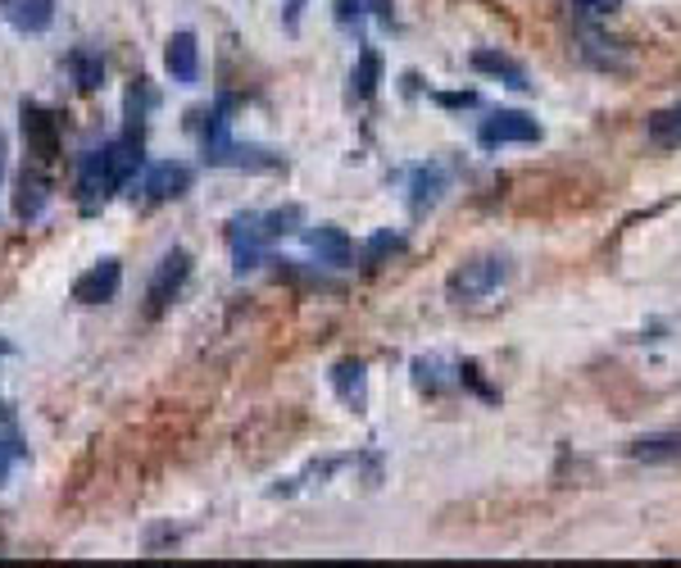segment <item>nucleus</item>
I'll return each mask as SVG.
<instances>
[{
  "label": "nucleus",
  "mask_w": 681,
  "mask_h": 568,
  "mask_svg": "<svg viewBox=\"0 0 681 568\" xmlns=\"http://www.w3.org/2000/svg\"><path fill=\"white\" fill-rule=\"evenodd\" d=\"M146 164V124H128V132L86 151L78 164V209L82 215H96L105 209V200L114 192H123L137 177V169Z\"/></svg>",
  "instance_id": "1"
},
{
  "label": "nucleus",
  "mask_w": 681,
  "mask_h": 568,
  "mask_svg": "<svg viewBox=\"0 0 681 568\" xmlns=\"http://www.w3.org/2000/svg\"><path fill=\"white\" fill-rule=\"evenodd\" d=\"M509 278V264L500 259V255H477V259H469V264H459L454 274H450V282H446V291H450V301H486V295L495 291Z\"/></svg>",
  "instance_id": "2"
},
{
  "label": "nucleus",
  "mask_w": 681,
  "mask_h": 568,
  "mask_svg": "<svg viewBox=\"0 0 681 568\" xmlns=\"http://www.w3.org/2000/svg\"><path fill=\"white\" fill-rule=\"evenodd\" d=\"M187 278H192V251H169L160 264H154V274H150V287H146V314L150 318H160L177 295H182V287H187Z\"/></svg>",
  "instance_id": "3"
},
{
  "label": "nucleus",
  "mask_w": 681,
  "mask_h": 568,
  "mask_svg": "<svg viewBox=\"0 0 681 568\" xmlns=\"http://www.w3.org/2000/svg\"><path fill=\"white\" fill-rule=\"evenodd\" d=\"M200 155L213 169H251V173L282 169V155H277V151H264V146H241V141H232V132L200 141Z\"/></svg>",
  "instance_id": "4"
},
{
  "label": "nucleus",
  "mask_w": 681,
  "mask_h": 568,
  "mask_svg": "<svg viewBox=\"0 0 681 568\" xmlns=\"http://www.w3.org/2000/svg\"><path fill=\"white\" fill-rule=\"evenodd\" d=\"M477 141L482 146H513V141H541V124L532 114H522V109H495L490 118H482V128H477Z\"/></svg>",
  "instance_id": "5"
},
{
  "label": "nucleus",
  "mask_w": 681,
  "mask_h": 568,
  "mask_svg": "<svg viewBox=\"0 0 681 568\" xmlns=\"http://www.w3.org/2000/svg\"><path fill=\"white\" fill-rule=\"evenodd\" d=\"M196 183V169L192 164H182V160H160V164H150L146 177H141V192L146 200H177V196H187Z\"/></svg>",
  "instance_id": "6"
},
{
  "label": "nucleus",
  "mask_w": 681,
  "mask_h": 568,
  "mask_svg": "<svg viewBox=\"0 0 681 568\" xmlns=\"http://www.w3.org/2000/svg\"><path fill=\"white\" fill-rule=\"evenodd\" d=\"M23 141H27V155L37 164H50L59 155V118L42 105L23 101Z\"/></svg>",
  "instance_id": "7"
},
{
  "label": "nucleus",
  "mask_w": 681,
  "mask_h": 568,
  "mask_svg": "<svg viewBox=\"0 0 681 568\" xmlns=\"http://www.w3.org/2000/svg\"><path fill=\"white\" fill-rule=\"evenodd\" d=\"M118 282H123V264L118 259H101V264H91L86 274L73 282V301L78 305H105L118 295Z\"/></svg>",
  "instance_id": "8"
},
{
  "label": "nucleus",
  "mask_w": 681,
  "mask_h": 568,
  "mask_svg": "<svg viewBox=\"0 0 681 568\" xmlns=\"http://www.w3.org/2000/svg\"><path fill=\"white\" fill-rule=\"evenodd\" d=\"M0 19L23 37H42L55 23V0H0Z\"/></svg>",
  "instance_id": "9"
},
{
  "label": "nucleus",
  "mask_w": 681,
  "mask_h": 568,
  "mask_svg": "<svg viewBox=\"0 0 681 568\" xmlns=\"http://www.w3.org/2000/svg\"><path fill=\"white\" fill-rule=\"evenodd\" d=\"M164 69H169V78L182 82V86H192V82L200 78V42H196V33H173V37H169V46H164Z\"/></svg>",
  "instance_id": "10"
},
{
  "label": "nucleus",
  "mask_w": 681,
  "mask_h": 568,
  "mask_svg": "<svg viewBox=\"0 0 681 568\" xmlns=\"http://www.w3.org/2000/svg\"><path fill=\"white\" fill-rule=\"evenodd\" d=\"M304 246L319 255V264H332V268H346L355 259V242L336 223H319L304 232Z\"/></svg>",
  "instance_id": "11"
},
{
  "label": "nucleus",
  "mask_w": 681,
  "mask_h": 568,
  "mask_svg": "<svg viewBox=\"0 0 681 568\" xmlns=\"http://www.w3.org/2000/svg\"><path fill=\"white\" fill-rule=\"evenodd\" d=\"M473 69L477 73H490V78H505L509 86H518V92H528V69L518 65V59H509V55H500V50H473Z\"/></svg>",
  "instance_id": "12"
},
{
  "label": "nucleus",
  "mask_w": 681,
  "mask_h": 568,
  "mask_svg": "<svg viewBox=\"0 0 681 568\" xmlns=\"http://www.w3.org/2000/svg\"><path fill=\"white\" fill-rule=\"evenodd\" d=\"M441 192H446V169L441 164L418 169L414 183H409V209H414V215H427V209L441 200Z\"/></svg>",
  "instance_id": "13"
},
{
  "label": "nucleus",
  "mask_w": 681,
  "mask_h": 568,
  "mask_svg": "<svg viewBox=\"0 0 681 568\" xmlns=\"http://www.w3.org/2000/svg\"><path fill=\"white\" fill-rule=\"evenodd\" d=\"M65 65H69V73L78 82V92H96V86L105 82V59H101V50H91V46H73Z\"/></svg>",
  "instance_id": "14"
},
{
  "label": "nucleus",
  "mask_w": 681,
  "mask_h": 568,
  "mask_svg": "<svg viewBox=\"0 0 681 568\" xmlns=\"http://www.w3.org/2000/svg\"><path fill=\"white\" fill-rule=\"evenodd\" d=\"M332 386H336V396L346 401V405L363 409V401H368V373H363L359 360H340V364L332 369Z\"/></svg>",
  "instance_id": "15"
},
{
  "label": "nucleus",
  "mask_w": 681,
  "mask_h": 568,
  "mask_svg": "<svg viewBox=\"0 0 681 568\" xmlns=\"http://www.w3.org/2000/svg\"><path fill=\"white\" fill-rule=\"evenodd\" d=\"M378 82H382V55L378 50H359L355 73H350V96L355 101H373L378 96Z\"/></svg>",
  "instance_id": "16"
},
{
  "label": "nucleus",
  "mask_w": 681,
  "mask_h": 568,
  "mask_svg": "<svg viewBox=\"0 0 681 568\" xmlns=\"http://www.w3.org/2000/svg\"><path fill=\"white\" fill-rule=\"evenodd\" d=\"M632 460H645V464L681 460V432H655V437L632 441Z\"/></svg>",
  "instance_id": "17"
},
{
  "label": "nucleus",
  "mask_w": 681,
  "mask_h": 568,
  "mask_svg": "<svg viewBox=\"0 0 681 568\" xmlns=\"http://www.w3.org/2000/svg\"><path fill=\"white\" fill-rule=\"evenodd\" d=\"M645 132H649V141H655L659 151H677V146H681V105H668L659 114H649Z\"/></svg>",
  "instance_id": "18"
},
{
  "label": "nucleus",
  "mask_w": 681,
  "mask_h": 568,
  "mask_svg": "<svg viewBox=\"0 0 681 568\" xmlns=\"http://www.w3.org/2000/svg\"><path fill=\"white\" fill-rule=\"evenodd\" d=\"M46 196H50V192H46V177L23 169V177H19V200H14L19 219H37L42 209H46Z\"/></svg>",
  "instance_id": "19"
},
{
  "label": "nucleus",
  "mask_w": 681,
  "mask_h": 568,
  "mask_svg": "<svg viewBox=\"0 0 681 568\" xmlns=\"http://www.w3.org/2000/svg\"><path fill=\"white\" fill-rule=\"evenodd\" d=\"M304 219V209L300 205H282V209H268V215H259V236H264V246L277 242V236H291Z\"/></svg>",
  "instance_id": "20"
},
{
  "label": "nucleus",
  "mask_w": 681,
  "mask_h": 568,
  "mask_svg": "<svg viewBox=\"0 0 681 568\" xmlns=\"http://www.w3.org/2000/svg\"><path fill=\"white\" fill-rule=\"evenodd\" d=\"M414 382H418V392H431V396H441L450 378H446V364L437 360V355H427V360H414Z\"/></svg>",
  "instance_id": "21"
},
{
  "label": "nucleus",
  "mask_w": 681,
  "mask_h": 568,
  "mask_svg": "<svg viewBox=\"0 0 681 568\" xmlns=\"http://www.w3.org/2000/svg\"><path fill=\"white\" fill-rule=\"evenodd\" d=\"M400 251H405V236H400V232H378L373 242L363 246V268H378L386 255H400Z\"/></svg>",
  "instance_id": "22"
},
{
  "label": "nucleus",
  "mask_w": 681,
  "mask_h": 568,
  "mask_svg": "<svg viewBox=\"0 0 681 568\" xmlns=\"http://www.w3.org/2000/svg\"><path fill=\"white\" fill-rule=\"evenodd\" d=\"M23 460H27V445H23V441H14V437H5V441H0V487L10 483L14 464H23Z\"/></svg>",
  "instance_id": "23"
},
{
  "label": "nucleus",
  "mask_w": 681,
  "mask_h": 568,
  "mask_svg": "<svg viewBox=\"0 0 681 568\" xmlns=\"http://www.w3.org/2000/svg\"><path fill=\"white\" fill-rule=\"evenodd\" d=\"M454 373H459V382H469V386H473V392H477L482 401H495V386H486V378H482V369H477L473 360H463Z\"/></svg>",
  "instance_id": "24"
},
{
  "label": "nucleus",
  "mask_w": 681,
  "mask_h": 568,
  "mask_svg": "<svg viewBox=\"0 0 681 568\" xmlns=\"http://www.w3.org/2000/svg\"><path fill=\"white\" fill-rule=\"evenodd\" d=\"M332 5H336V23H359V10H363V0H332Z\"/></svg>",
  "instance_id": "25"
},
{
  "label": "nucleus",
  "mask_w": 681,
  "mask_h": 568,
  "mask_svg": "<svg viewBox=\"0 0 681 568\" xmlns=\"http://www.w3.org/2000/svg\"><path fill=\"white\" fill-rule=\"evenodd\" d=\"M437 105H446V109H469V105H477V92H441Z\"/></svg>",
  "instance_id": "26"
},
{
  "label": "nucleus",
  "mask_w": 681,
  "mask_h": 568,
  "mask_svg": "<svg viewBox=\"0 0 681 568\" xmlns=\"http://www.w3.org/2000/svg\"><path fill=\"white\" fill-rule=\"evenodd\" d=\"M623 0H577V10H586V14H613Z\"/></svg>",
  "instance_id": "27"
},
{
  "label": "nucleus",
  "mask_w": 681,
  "mask_h": 568,
  "mask_svg": "<svg viewBox=\"0 0 681 568\" xmlns=\"http://www.w3.org/2000/svg\"><path fill=\"white\" fill-rule=\"evenodd\" d=\"M300 14H304V0H287V10H282L287 33H296V27H300Z\"/></svg>",
  "instance_id": "28"
},
{
  "label": "nucleus",
  "mask_w": 681,
  "mask_h": 568,
  "mask_svg": "<svg viewBox=\"0 0 681 568\" xmlns=\"http://www.w3.org/2000/svg\"><path fill=\"white\" fill-rule=\"evenodd\" d=\"M368 5H373V14H382L391 23V0H368Z\"/></svg>",
  "instance_id": "29"
},
{
  "label": "nucleus",
  "mask_w": 681,
  "mask_h": 568,
  "mask_svg": "<svg viewBox=\"0 0 681 568\" xmlns=\"http://www.w3.org/2000/svg\"><path fill=\"white\" fill-rule=\"evenodd\" d=\"M0 355H10V341H0Z\"/></svg>",
  "instance_id": "30"
},
{
  "label": "nucleus",
  "mask_w": 681,
  "mask_h": 568,
  "mask_svg": "<svg viewBox=\"0 0 681 568\" xmlns=\"http://www.w3.org/2000/svg\"><path fill=\"white\" fill-rule=\"evenodd\" d=\"M0 146H5V141H0Z\"/></svg>",
  "instance_id": "31"
}]
</instances>
